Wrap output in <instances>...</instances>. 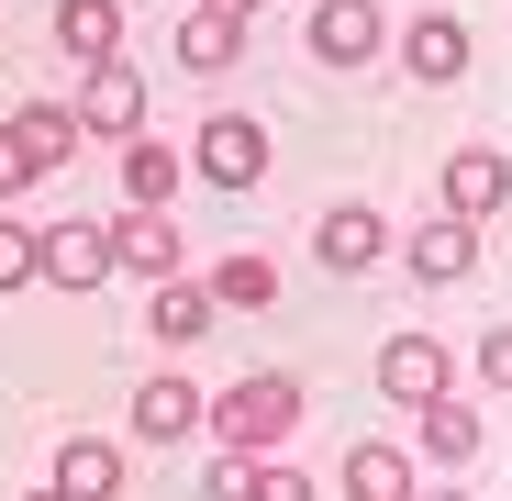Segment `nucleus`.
<instances>
[{"mask_svg":"<svg viewBox=\"0 0 512 501\" xmlns=\"http://www.w3.org/2000/svg\"><path fill=\"white\" fill-rule=\"evenodd\" d=\"M301 412H312V401H301V379H290V368H256V379H234V390L212 401V435H223L234 457H268V446H290V435H301Z\"/></svg>","mask_w":512,"mask_h":501,"instance_id":"f257e3e1","label":"nucleus"},{"mask_svg":"<svg viewBox=\"0 0 512 501\" xmlns=\"http://www.w3.org/2000/svg\"><path fill=\"white\" fill-rule=\"evenodd\" d=\"M190 167L212 190H256V179H268V123H256V112H212L190 134Z\"/></svg>","mask_w":512,"mask_h":501,"instance_id":"f03ea898","label":"nucleus"},{"mask_svg":"<svg viewBox=\"0 0 512 501\" xmlns=\"http://www.w3.org/2000/svg\"><path fill=\"white\" fill-rule=\"evenodd\" d=\"M390 234H401V223H390L379 201H334V212L312 223V257H323L334 279H368V268L390 257Z\"/></svg>","mask_w":512,"mask_h":501,"instance_id":"7ed1b4c3","label":"nucleus"},{"mask_svg":"<svg viewBox=\"0 0 512 501\" xmlns=\"http://www.w3.org/2000/svg\"><path fill=\"white\" fill-rule=\"evenodd\" d=\"M390 12H379V0H312V56L323 67H368V56H390Z\"/></svg>","mask_w":512,"mask_h":501,"instance_id":"20e7f679","label":"nucleus"},{"mask_svg":"<svg viewBox=\"0 0 512 501\" xmlns=\"http://www.w3.org/2000/svg\"><path fill=\"white\" fill-rule=\"evenodd\" d=\"M78 134H90V145H123V134H145V78L112 56V67H90V78H78Z\"/></svg>","mask_w":512,"mask_h":501,"instance_id":"39448f33","label":"nucleus"},{"mask_svg":"<svg viewBox=\"0 0 512 501\" xmlns=\"http://www.w3.org/2000/svg\"><path fill=\"white\" fill-rule=\"evenodd\" d=\"M435 190H446V212H457V223H490V212L512 201V156H501V145H457Z\"/></svg>","mask_w":512,"mask_h":501,"instance_id":"423d86ee","label":"nucleus"},{"mask_svg":"<svg viewBox=\"0 0 512 501\" xmlns=\"http://www.w3.org/2000/svg\"><path fill=\"white\" fill-rule=\"evenodd\" d=\"M112 268H134V279L156 290V279L190 268V245H179V223H167V212H112Z\"/></svg>","mask_w":512,"mask_h":501,"instance_id":"0eeeda50","label":"nucleus"},{"mask_svg":"<svg viewBox=\"0 0 512 501\" xmlns=\"http://www.w3.org/2000/svg\"><path fill=\"white\" fill-rule=\"evenodd\" d=\"M212 323H223V301H212V279H190V268L145 290V334H156V346H201Z\"/></svg>","mask_w":512,"mask_h":501,"instance_id":"6e6552de","label":"nucleus"},{"mask_svg":"<svg viewBox=\"0 0 512 501\" xmlns=\"http://www.w3.org/2000/svg\"><path fill=\"white\" fill-rule=\"evenodd\" d=\"M390 56L423 78V90H446V78L468 67V23H457V12H412V23L390 34Z\"/></svg>","mask_w":512,"mask_h":501,"instance_id":"1a4fd4ad","label":"nucleus"},{"mask_svg":"<svg viewBox=\"0 0 512 501\" xmlns=\"http://www.w3.org/2000/svg\"><path fill=\"white\" fill-rule=\"evenodd\" d=\"M190 424H212V401H201L179 368H156V379L134 390V435H145V446H190Z\"/></svg>","mask_w":512,"mask_h":501,"instance_id":"9d476101","label":"nucleus"},{"mask_svg":"<svg viewBox=\"0 0 512 501\" xmlns=\"http://www.w3.org/2000/svg\"><path fill=\"white\" fill-rule=\"evenodd\" d=\"M112 279V223H45V290H101Z\"/></svg>","mask_w":512,"mask_h":501,"instance_id":"9b49d317","label":"nucleus"},{"mask_svg":"<svg viewBox=\"0 0 512 501\" xmlns=\"http://www.w3.org/2000/svg\"><path fill=\"white\" fill-rule=\"evenodd\" d=\"M45 490H56V501H123V446H112V435H67Z\"/></svg>","mask_w":512,"mask_h":501,"instance_id":"f8f14e48","label":"nucleus"},{"mask_svg":"<svg viewBox=\"0 0 512 501\" xmlns=\"http://www.w3.org/2000/svg\"><path fill=\"white\" fill-rule=\"evenodd\" d=\"M379 390L390 401H446V346H435V334H390V346H379Z\"/></svg>","mask_w":512,"mask_h":501,"instance_id":"ddd939ff","label":"nucleus"},{"mask_svg":"<svg viewBox=\"0 0 512 501\" xmlns=\"http://www.w3.org/2000/svg\"><path fill=\"white\" fill-rule=\"evenodd\" d=\"M401 257H412V279H435V290H457V279L479 268V223H457V212H435V223H423V234L401 245Z\"/></svg>","mask_w":512,"mask_h":501,"instance_id":"4468645a","label":"nucleus"},{"mask_svg":"<svg viewBox=\"0 0 512 501\" xmlns=\"http://www.w3.org/2000/svg\"><path fill=\"white\" fill-rule=\"evenodd\" d=\"M179 179H190V156H179V145L123 134V212H167V201H179Z\"/></svg>","mask_w":512,"mask_h":501,"instance_id":"2eb2a0df","label":"nucleus"},{"mask_svg":"<svg viewBox=\"0 0 512 501\" xmlns=\"http://www.w3.org/2000/svg\"><path fill=\"white\" fill-rule=\"evenodd\" d=\"M56 45L78 67H112L123 56V0H56Z\"/></svg>","mask_w":512,"mask_h":501,"instance_id":"dca6fc26","label":"nucleus"},{"mask_svg":"<svg viewBox=\"0 0 512 501\" xmlns=\"http://www.w3.org/2000/svg\"><path fill=\"white\" fill-rule=\"evenodd\" d=\"M346 501H412V457L379 446V435H357L346 446Z\"/></svg>","mask_w":512,"mask_h":501,"instance_id":"f3484780","label":"nucleus"},{"mask_svg":"<svg viewBox=\"0 0 512 501\" xmlns=\"http://www.w3.org/2000/svg\"><path fill=\"white\" fill-rule=\"evenodd\" d=\"M412 446L435 457V468H468V457H479V412H468L457 390H446V401H423V424H412Z\"/></svg>","mask_w":512,"mask_h":501,"instance_id":"a211bd4d","label":"nucleus"},{"mask_svg":"<svg viewBox=\"0 0 512 501\" xmlns=\"http://www.w3.org/2000/svg\"><path fill=\"white\" fill-rule=\"evenodd\" d=\"M12 134L34 145V167H67L78 145H90V134H78V112H67V101H23V112H12Z\"/></svg>","mask_w":512,"mask_h":501,"instance_id":"6ab92c4d","label":"nucleus"},{"mask_svg":"<svg viewBox=\"0 0 512 501\" xmlns=\"http://www.w3.org/2000/svg\"><path fill=\"white\" fill-rule=\"evenodd\" d=\"M179 56H190V78H223V67L245 56V23H212V12H190V23H179Z\"/></svg>","mask_w":512,"mask_h":501,"instance_id":"aec40b11","label":"nucleus"},{"mask_svg":"<svg viewBox=\"0 0 512 501\" xmlns=\"http://www.w3.org/2000/svg\"><path fill=\"white\" fill-rule=\"evenodd\" d=\"M212 301H223V312H268V301H279V268H268V257H223V268H212Z\"/></svg>","mask_w":512,"mask_h":501,"instance_id":"412c9836","label":"nucleus"},{"mask_svg":"<svg viewBox=\"0 0 512 501\" xmlns=\"http://www.w3.org/2000/svg\"><path fill=\"white\" fill-rule=\"evenodd\" d=\"M34 279H45V234L23 212H0V290H34Z\"/></svg>","mask_w":512,"mask_h":501,"instance_id":"4be33fe9","label":"nucleus"},{"mask_svg":"<svg viewBox=\"0 0 512 501\" xmlns=\"http://www.w3.org/2000/svg\"><path fill=\"white\" fill-rule=\"evenodd\" d=\"M201 501H256V457H234V446H223V457L201 468Z\"/></svg>","mask_w":512,"mask_h":501,"instance_id":"5701e85b","label":"nucleus"},{"mask_svg":"<svg viewBox=\"0 0 512 501\" xmlns=\"http://www.w3.org/2000/svg\"><path fill=\"white\" fill-rule=\"evenodd\" d=\"M34 179H45V167H34V145H23V134H12V123H0V201H23V190H34Z\"/></svg>","mask_w":512,"mask_h":501,"instance_id":"b1692460","label":"nucleus"},{"mask_svg":"<svg viewBox=\"0 0 512 501\" xmlns=\"http://www.w3.org/2000/svg\"><path fill=\"white\" fill-rule=\"evenodd\" d=\"M479 379H490V390H512V323H490V334H479Z\"/></svg>","mask_w":512,"mask_h":501,"instance_id":"393cba45","label":"nucleus"},{"mask_svg":"<svg viewBox=\"0 0 512 501\" xmlns=\"http://www.w3.org/2000/svg\"><path fill=\"white\" fill-rule=\"evenodd\" d=\"M256 501H312V479H301V468H268V457H256Z\"/></svg>","mask_w":512,"mask_h":501,"instance_id":"a878e982","label":"nucleus"},{"mask_svg":"<svg viewBox=\"0 0 512 501\" xmlns=\"http://www.w3.org/2000/svg\"><path fill=\"white\" fill-rule=\"evenodd\" d=\"M201 12H212V23H256V12H268V0H201Z\"/></svg>","mask_w":512,"mask_h":501,"instance_id":"bb28decb","label":"nucleus"},{"mask_svg":"<svg viewBox=\"0 0 512 501\" xmlns=\"http://www.w3.org/2000/svg\"><path fill=\"white\" fill-rule=\"evenodd\" d=\"M34 501H56V490H34Z\"/></svg>","mask_w":512,"mask_h":501,"instance_id":"cd10ccee","label":"nucleus"}]
</instances>
